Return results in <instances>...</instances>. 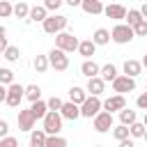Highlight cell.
Segmentation results:
<instances>
[{"instance_id":"cell-34","label":"cell","mask_w":147,"mask_h":147,"mask_svg":"<svg viewBox=\"0 0 147 147\" xmlns=\"http://www.w3.org/2000/svg\"><path fill=\"white\" fill-rule=\"evenodd\" d=\"M145 133H147V126L142 122H136L131 126V138H145Z\"/></svg>"},{"instance_id":"cell-41","label":"cell","mask_w":147,"mask_h":147,"mask_svg":"<svg viewBox=\"0 0 147 147\" xmlns=\"http://www.w3.org/2000/svg\"><path fill=\"white\" fill-rule=\"evenodd\" d=\"M2 138H9V124H7V119H0V140Z\"/></svg>"},{"instance_id":"cell-40","label":"cell","mask_w":147,"mask_h":147,"mask_svg":"<svg viewBox=\"0 0 147 147\" xmlns=\"http://www.w3.org/2000/svg\"><path fill=\"white\" fill-rule=\"evenodd\" d=\"M0 147H18V140H16L14 136H9V138H2V140H0Z\"/></svg>"},{"instance_id":"cell-1","label":"cell","mask_w":147,"mask_h":147,"mask_svg":"<svg viewBox=\"0 0 147 147\" xmlns=\"http://www.w3.org/2000/svg\"><path fill=\"white\" fill-rule=\"evenodd\" d=\"M67 23H69V18L67 16H62V14H51L46 21H44V32L46 34H62L64 32V28H67Z\"/></svg>"},{"instance_id":"cell-8","label":"cell","mask_w":147,"mask_h":147,"mask_svg":"<svg viewBox=\"0 0 147 147\" xmlns=\"http://www.w3.org/2000/svg\"><path fill=\"white\" fill-rule=\"evenodd\" d=\"M92 124H94V131H96V133H106V131H113V129H115V126H113V115L106 113V110H101V113L92 119Z\"/></svg>"},{"instance_id":"cell-10","label":"cell","mask_w":147,"mask_h":147,"mask_svg":"<svg viewBox=\"0 0 147 147\" xmlns=\"http://www.w3.org/2000/svg\"><path fill=\"white\" fill-rule=\"evenodd\" d=\"M124 108H126V99H124L122 94H113V96H108V99L103 101V110H106V113H110V115H113L115 110H119V113H122Z\"/></svg>"},{"instance_id":"cell-43","label":"cell","mask_w":147,"mask_h":147,"mask_svg":"<svg viewBox=\"0 0 147 147\" xmlns=\"http://www.w3.org/2000/svg\"><path fill=\"white\" fill-rule=\"evenodd\" d=\"M119 147H136V145H133V140L129 138V140H122V142H119Z\"/></svg>"},{"instance_id":"cell-20","label":"cell","mask_w":147,"mask_h":147,"mask_svg":"<svg viewBox=\"0 0 147 147\" xmlns=\"http://www.w3.org/2000/svg\"><path fill=\"white\" fill-rule=\"evenodd\" d=\"M140 71H142V62H138V60H126L124 62V76L136 78Z\"/></svg>"},{"instance_id":"cell-6","label":"cell","mask_w":147,"mask_h":147,"mask_svg":"<svg viewBox=\"0 0 147 147\" xmlns=\"http://www.w3.org/2000/svg\"><path fill=\"white\" fill-rule=\"evenodd\" d=\"M62 115L60 113H48L46 117H44V131H46V136H60V131H62Z\"/></svg>"},{"instance_id":"cell-14","label":"cell","mask_w":147,"mask_h":147,"mask_svg":"<svg viewBox=\"0 0 147 147\" xmlns=\"http://www.w3.org/2000/svg\"><path fill=\"white\" fill-rule=\"evenodd\" d=\"M87 90H83V87H78V85H74V87H69V101L71 103H76V106H83L85 101H87Z\"/></svg>"},{"instance_id":"cell-46","label":"cell","mask_w":147,"mask_h":147,"mask_svg":"<svg viewBox=\"0 0 147 147\" xmlns=\"http://www.w3.org/2000/svg\"><path fill=\"white\" fill-rule=\"evenodd\" d=\"M142 124H145V126H147V113H145V117H142Z\"/></svg>"},{"instance_id":"cell-7","label":"cell","mask_w":147,"mask_h":147,"mask_svg":"<svg viewBox=\"0 0 147 147\" xmlns=\"http://www.w3.org/2000/svg\"><path fill=\"white\" fill-rule=\"evenodd\" d=\"M23 96H25V87L18 85V83H14V85L7 87V99H5V103H7L9 108H18Z\"/></svg>"},{"instance_id":"cell-23","label":"cell","mask_w":147,"mask_h":147,"mask_svg":"<svg viewBox=\"0 0 147 147\" xmlns=\"http://www.w3.org/2000/svg\"><path fill=\"white\" fill-rule=\"evenodd\" d=\"M46 18H48V11H46V7H44V5H34V7L30 9V21L44 23Z\"/></svg>"},{"instance_id":"cell-29","label":"cell","mask_w":147,"mask_h":147,"mask_svg":"<svg viewBox=\"0 0 147 147\" xmlns=\"http://www.w3.org/2000/svg\"><path fill=\"white\" fill-rule=\"evenodd\" d=\"M145 18H142V14H140V9H129V14H126V25H131V28H136V25H140Z\"/></svg>"},{"instance_id":"cell-22","label":"cell","mask_w":147,"mask_h":147,"mask_svg":"<svg viewBox=\"0 0 147 147\" xmlns=\"http://www.w3.org/2000/svg\"><path fill=\"white\" fill-rule=\"evenodd\" d=\"M30 110L34 115V119H44L51 110H48V101H37V103H30Z\"/></svg>"},{"instance_id":"cell-30","label":"cell","mask_w":147,"mask_h":147,"mask_svg":"<svg viewBox=\"0 0 147 147\" xmlns=\"http://www.w3.org/2000/svg\"><path fill=\"white\" fill-rule=\"evenodd\" d=\"M2 57H5L7 62H18V60H21V48H18V46H9V48L2 53Z\"/></svg>"},{"instance_id":"cell-16","label":"cell","mask_w":147,"mask_h":147,"mask_svg":"<svg viewBox=\"0 0 147 147\" xmlns=\"http://www.w3.org/2000/svg\"><path fill=\"white\" fill-rule=\"evenodd\" d=\"M103 14L108 16V18H115V21H119V18H124L126 21V7L124 5H108L106 9H103Z\"/></svg>"},{"instance_id":"cell-2","label":"cell","mask_w":147,"mask_h":147,"mask_svg":"<svg viewBox=\"0 0 147 147\" xmlns=\"http://www.w3.org/2000/svg\"><path fill=\"white\" fill-rule=\"evenodd\" d=\"M110 34H113V41H115V44H129V41L136 37V30H133L131 25H126V23H117V25L110 30Z\"/></svg>"},{"instance_id":"cell-31","label":"cell","mask_w":147,"mask_h":147,"mask_svg":"<svg viewBox=\"0 0 147 147\" xmlns=\"http://www.w3.org/2000/svg\"><path fill=\"white\" fill-rule=\"evenodd\" d=\"M113 136H115V140H129V136H131V129L129 126H124V124H119V126H115L113 129Z\"/></svg>"},{"instance_id":"cell-45","label":"cell","mask_w":147,"mask_h":147,"mask_svg":"<svg viewBox=\"0 0 147 147\" xmlns=\"http://www.w3.org/2000/svg\"><path fill=\"white\" fill-rule=\"evenodd\" d=\"M142 67H145V69H147V55H145V57H142Z\"/></svg>"},{"instance_id":"cell-28","label":"cell","mask_w":147,"mask_h":147,"mask_svg":"<svg viewBox=\"0 0 147 147\" xmlns=\"http://www.w3.org/2000/svg\"><path fill=\"white\" fill-rule=\"evenodd\" d=\"M30 9H32V7H30L28 2H16V5H14V16H16V18H30Z\"/></svg>"},{"instance_id":"cell-4","label":"cell","mask_w":147,"mask_h":147,"mask_svg":"<svg viewBox=\"0 0 147 147\" xmlns=\"http://www.w3.org/2000/svg\"><path fill=\"white\" fill-rule=\"evenodd\" d=\"M48 62H51V67H53L55 71H67V69H69V55H67L64 51H60V48H51Z\"/></svg>"},{"instance_id":"cell-32","label":"cell","mask_w":147,"mask_h":147,"mask_svg":"<svg viewBox=\"0 0 147 147\" xmlns=\"http://www.w3.org/2000/svg\"><path fill=\"white\" fill-rule=\"evenodd\" d=\"M0 83H2V87H9V85H14V71L11 69H0Z\"/></svg>"},{"instance_id":"cell-17","label":"cell","mask_w":147,"mask_h":147,"mask_svg":"<svg viewBox=\"0 0 147 147\" xmlns=\"http://www.w3.org/2000/svg\"><path fill=\"white\" fill-rule=\"evenodd\" d=\"M80 7H83L85 14H92V16H94V14H103V9H106V7L101 5V0H83Z\"/></svg>"},{"instance_id":"cell-35","label":"cell","mask_w":147,"mask_h":147,"mask_svg":"<svg viewBox=\"0 0 147 147\" xmlns=\"http://www.w3.org/2000/svg\"><path fill=\"white\" fill-rule=\"evenodd\" d=\"M62 106H64V101H62L60 96H51V99H48V110H51V113H60Z\"/></svg>"},{"instance_id":"cell-42","label":"cell","mask_w":147,"mask_h":147,"mask_svg":"<svg viewBox=\"0 0 147 147\" xmlns=\"http://www.w3.org/2000/svg\"><path fill=\"white\" fill-rule=\"evenodd\" d=\"M133 30H136V37H147V21H142V23L136 25Z\"/></svg>"},{"instance_id":"cell-21","label":"cell","mask_w":147,"mask_h":147,"mask_svg":"<svg viewBox=\"0 0 147 147\" xmlns=\"http://www.w3.org/2000/svg\"><path fill=\"white\" fill-rule=\"evenodd\" d=\"M117 76H119V74H117V67H115L113 62H108V64L101 67V78H103L106 83H115Z\"/></svg>"},{"instance_id":"cell-9","label":"cell","mask_w":147,"mask_h":147,"mask_svg":"<svg viewBox=\"0 0 147 147\" xmlns=\"http://www.w3.org/2000/svg\"><path fill=\"white\" fill-rule=\"evenodd\" d=\"M113 90L117 94H126V92H133L136 90V78H129V76H117V80L113 83Z\"/></svg>"},{"instance_id":"cell-3","label":"cell","mask_w":147,"mask_h":147,"mask_svg":"<svg viewBox=\"0 0 147 147\" xmlns=\"http://www.w3.org/2000/svg\"><path fill=\"white\" fill-rule=\"evenodd\" d=\"M55 48H60V51H64V53H74V51L80 48V41H78L71 32H62V34L55 37Z\"/></svg>"},{"instance_id":"cell-38","label":"cell","mask_w":147,"mask_h":147,"mask_svg":"<svg viewBox=\"0 0 147 147\" xmlns=\"http://www.w3.org/2000/svg\"><path fill=\"white\" fill-rule=\"evenodd\" d=\"M9 48V44H7V28H0V53H5Z\"/></svg>"},{"instance_id":"cell-12","label":"cell","mask_w":147,"mask_h":147,"mask_svg":"<svg viewBox=\"0 0 147 147\" xmlns=\"http://www.w3.org/2000/svg\"><path fill=\"white\" fill-rule=\"evenodd\" d=\"M80 74L87 76V80H90V78L101 76V67H99L94 60H83V64H80Z\"/></svg>"},{"instance_id":"cell-11","label":"cell","mask_w":147,"mask_h":147,"mask_svg":"<svg viewBox=\"0 0 147 147\" xmlns=\"http://www.w3.org/2000/svg\"><path fill=\"white\" fill-rule=\"evenodd\" d=\"M34 115H32V110L28 108V110H18V129L21 131H34Z\"/></svg>"},{"instance_id":"cell-5","label":"cell","mask_w":147,"mask_h":147,"mask_svg":"<svg viewBox=\"0 0 147 147\" xmlns=\"http://www.w3.org/2000/svg\"><path fill=\"white\" fill-rule=\"evenodd\" d=\"M101 110H103V101L99 96H87V101L80 106V115L83 117H90V119H94Z\"/></svg>"},{"instance_id":"cell-36","label":"cell","mask_w":147,"mask_h":147,"mask_svg":"<svg viewBox=\"0 0 147 147\" xmlns=\"http://www.w3.org/2000/svg\"><path fill=\"white\" fill-rule=\"evenodd\" d=\"M11 14H14V5L7 2V0H2V2H0V16L7 18V16H11Z\"/></svg>"},{"instance_id":"cell-44","label":"cell","mask_w":147,"mask_h":147,"mask_svg":"<svg viewBox=\"0 0 147 147\" xmlns=\"http://www.w3.org/2000/svg\"><path fill=\"white\" fill-rule=\"evenodd\" d=\"M140 14H142V18H145V21H147V2H145V5H142V7H140Z\"/></svg>"},{"instance_id":"cell-19","label":"cell","mask_w":147,"mask_h":147,"mask_svg":"<svg viewBox=\"0 0 147 147\" xmlns=\"http://www.w3.org/2000/svg\"><path fill=\"white\" fill-rule=\"evenodd\" d=\"M46 140H48V136L44 129H34L30 133V147H46Z\"/></svg>"},{"instance_id":"cell-48","label":"cell","mask_w":147,"mask_h":147,"mask_svg":"<svg viewBox=\"0 0 147 147\" xmlns=\"http://www.w3.org/2000/svg\"><path fill=\"white\" fill-rule=\"evenodd\" d=\"M145 140H147V133H145Z\"/></svg>"},{"instance_id":"cell-26","label":"cell","mask_w":147,"mask_h":147,"mask_svg":"<svg viewBox=\"0 0 147 147\" xmlns=\"http://www.w3.org/2000/svg\"><path fill=\"white\" fill-rule=\"evenodd\" d=\"M25 99H28L30 103L41 101V87H39V85H28V87H25Z\"/></svg>"},{"instance_id":"cell-27","label":"cell","mask_w":147,"mask_h":147,"mask_svg":"<svg viewBox=\"0 0 147 147\" xmlns=\"http://www.w3.org/2000/svg\"><path fill=\"white\" fill-rule=\"evenodd\" d=\"M32 67H34V71H37V74H44V71L51 67V62H48V55H37V57L32 60Z\"/></svg>"},{"instance_id":"cell-13","label":"cell","mask_w":147,"mask_h":147,"mask_svg":"<svg viewBox=\"0 0 147 147\" xmlns=\"http://www.w3.org/2000/svg\"><path fill=\"white\" fill-rule=\"evenodd\" d=\"M85 90L90 92V96H101V94H103V90H106V80H103L101 76H96V78H90Z\"/></svg>"},{"instance_id":"cell-18","label":"cell","mask_w":147,"mask_h":147,"mask_svg":"<svg viewBox=\"0 0 147 147\" xmlns=\"http://www.w3.org/2000/svg\"><path fill=\"white\" fill-rule=\"evenodd\" d=\"M110 39H113V34H110V30H106V28H96L94 34H92V41H94L96 46H106Z\"/></svg>"},{"instance_id":"cell-47","label":"cell","mask_w":147,"mask_h":147,"mask_svg":"<svg viewBox=\"0 0 147 147\" xmlns=\"http://www.w3.org/2000/svg\"><path fill=\"white\" fill-rule=\"evenodd\" d=\"M94 147H103V145H94Z\"/></svg>"},{"instance_id":"cell-15","label":"cell","mask_w":147,"mask_h":147,"mask_svg":"<svg viewBox=\"0 0 147 147\" xmlns=\"http://www.w3.org/2000/svg\"><path fill=\"white\" fill-rule=\"evenodd\" d=\"M60 115H62L64 119H71V122L78 119V117H83V115H80V106H76V103H71V101H64Z\"/></svg>"},{"instance_id":"cell-24","label":"cell","mask_w":147,"mask_h":147,"mask_svg":"<svg viewBox=\"0 0 147 147\" xmlns=\"http://www.w3.org/2000/svg\"><path fill=\"white\" fill-rule=\"evenodd\" d=\"M94 51H96V44H94L92 39H85V41H80V48H78V53H80L85 60H92Z\"/></svg>"},{"instance_id":"cell-39","label":"cell","mask_w":147,"mask_h":147,"mask_svg":"<svg viewBox=\"0 0 147 147\" xmlns=\"http://www.w3.org/2000/svg\"><path fill=\"white\" fill-rule=\"evenodd\" d=\"M136 106H138L140 110H145V113H147V92L138 94V99H136Z\"/></svg>"},{"instance_id":"cell-25","label":"cell","mask_w":147,"mask_h":147,"mask_svg":"<svg viewBox=\"0 0 147 147\" xmlns=\"http://www.w3.org/2000/svg\"><path fill=\"white\" fill-rule=\"evenodd\" d=\"M119 122L124 124V126H133L136 122H138V115H136V110H131V108H124L122 113H119Z\"/></svg>"},{"instance_id":"cell-33","label":"cell","mask_w":147,"mask_h":147,"mask_svg":"<svg viewBox=\"0 0 147 147\" xmlns=\"http://www.w3.org/2000/svg\"><path fill=\"white\" fill-rule=\"evenodd\" d=\"M67 145L69 142L62 136H48V140H46V147H67Z\"/></svg>"},{"instance_id":"cell-37","label":"cell","mask_w":147,"mask_h":147,"mask_svg":"<svg viewBox=\"0 0 147 147\" xmlns=\"http://www.w3.org/2000/svg\"><path fill=\"white\" fill-rule=\"evenodd\" d=\"M44 7H46V11H57L62 7V0H46Z\"/></svg>"}]
</instances>
